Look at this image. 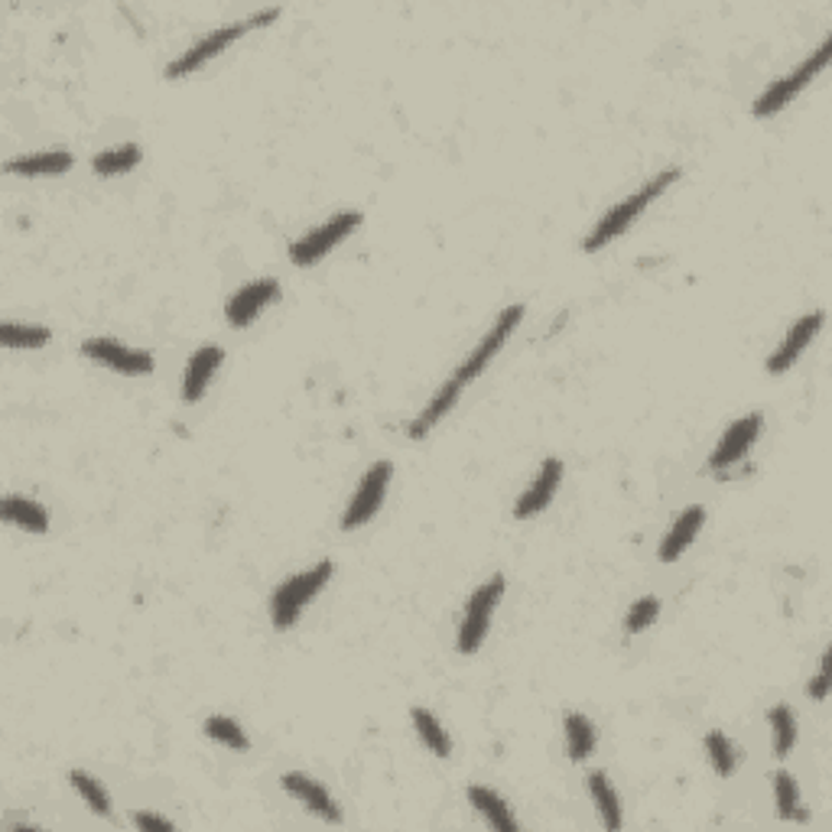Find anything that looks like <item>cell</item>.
Segmentation results:
<instances>
[{"label":"cell","instance_id":"cell-20","mask_svg":"<svg viewBox=\"0 0 832 832\" xmlns=\"http://www.w3.org/2000/svg\"><path fill=\"white\" fill-rule=\"evenodd\" d=\"M468 800H471V807L485 817V823H488L491 830L514 832L521 827L517 817H514V810H511V807L504 803V797L494 794L491 787H481V784L468 787Z\"/></svg>","mask_w":832,"mask_h":832},{"label":"cell","instance_id":"cell-13","mask_svg":"<svg viewBox=\"0 0 832 832\" xmlns=\"http://www.w3.org/2000/svg\"><path fill=\"white\" fill-rule=\"evenodd\" d=\"M562 471H566L562 459H544L540 463L534 481L514 501V521H531V517H537V514H544L550 508V501H554L556 491H559Z\"/></svg>","mask_w":832,"mask_h":832},{"label":"cell","instance_id":"cell-26","mask_svg":"<svg viewBox=\"0 0 832 832\" xmlns=\"http://www.w3.org/2000/svg\"><path fill=\"white\" fill-rule=\"evenodd\" d=\"M774 807L780 820H794V823H807V813L800 807V787L794 780L790 771H777L774 777Z\"/></svg>","mask_w":832,"mask_h":832},{"label":"cell","instance_id":"cell-4","mask_svg":"<svg viewBox=\"0 0 832 832\" xmlns=\"http://www.w3.org/2000/svg\"><path fill=\"white\" fill-rule=\"evenodd\" d=\"M830 56H832V36H827V39H823V43H820V46H817V49H813V53H810V56H807V59H803L794 72H790V76L774 79L764 92L754 98L751 114H754V117H761V121H764V117L780 114V111H784V107H787L797 94L803 92V89H807V86H810V82H813V79L827 69Z\"/></svg>","mask_w":832,"mask_h":832},{"label":"cell","instance_id":"cell-10","mask_svg":"<svg viewBox=\"0 0 832 832\" xmlns=\"http://www.w3.org/2000/svg\"><path fill=\"white\" fill-rule=\"evenodd\" d=\"M283 296V286L277 277H261L244 283L228 303H225V319L231 329H248L267 306H274Z\"/></svg>","mask_w":832,"mask_h":832},{"label":"cell","instance_id":"cell-9","mask_svg":"<svg viewBox=\"0 0 832 832\" xmlns=\"http://www.w3.org/2000/svg\"><path fill=\"white\" fill-rule=\"evenodd\" d=\"M82 355L101 365L107 371H117V374H127V377H144V374H153V355L144 352V349H130V345H121L117 339H107V335H98V339H86L82 342Z\"/></svg>","mask_w":832,"mask_h":832},{"label":"cell","instance_id":"cell-28","mask_svg":"<svg viewBox=\"0 0 832 832\" xmlns=\"http://www.w3.org/2000/svg\"><path fill=\"white\" fill-rule=\"evenodd\" d=\"M53 339L46 326H20V322H3L0 326V342L7 349H43Z\"/></svg>","mask_w":832,"mask_h":832},{"label":"cell","instance_id":"cell-2","mask_svg":"<svg viewBox=\"0 0 832 832\" xmlns=\"http://www.w3.org/2000/svg\"><path fill=\"white\" fill-rule=\"evenodd\" d=\"M280 7H267V10H258L251 13L248 20H238V23H225V26H215L212 33H205L202 39H195L185 53H180L170 66H167V79H185L192 72H198L205 62H212L215 56H221L231 43H238L248 30L254 26H264L271 20H277Z\"/></svg>","mask_w":832,"mask_h":832},{"label":"cell","instance_id":"cell-27","mask_svg":"<svg viewBox=\"0 0 832 832\" xmlns=\"http://www.w3.org/2000/svg\"><path fill=\"white\" fill-rule=\"evenodd\" d=\"M69 784L86 800V807L94 817H104V820L111 817V794L104 790V784L98 777H92L89 771H69Z\"/></svg>","mask_w":832,"mask_h":832},{"label":"cell","instance_id":"cell-3","mask_svg":"<svg viewBox=\"0 0 832 832\" xmlns=\"http://www.w3.org/2000/svg\"><path fill=\"white\" fill-rule=\"evenodd\" d=\"M329 579H332V559H322V562L296 572L293 579L280 582L277 592L271 595V625L277 631L296 628V622L312 605V599L329 585Z\"/></svg>","mask_w":832,"mask_h":832},{"label":"cell","instance_id":"cell-15","mask_svg":"<svg viewBox=\"0 0 832 832\" xmlns=\"http://www.w3.org/2000/svg\"><path fill=\"white\" fill-rule=\"evenodd\" d=\"M703 521H706V508H703V504H689V508H683V511L673 517L670 531L663 534V540H660V547H657V559H660L663 566L676 562L680 556L693 547V540L699 537Z\"/></svg>","mask_w":832,"mask_h":832},{"label":"cell","instance_id":"cell-23","mask_svg":"<svg viewBox=\"0 0 832 832\" xmlns=\"http://www.w3.org/2000/svg\"><path fill=\"white\" fill-rule=\"evenodd\" d=\"M144 160V150L137 144H121V147H111V150H101L92 157V170L98 176H124L130 173L134 167H140Z\"/></svg>","mask_w":832,"mask_h":832},{"label":"cell","instance_id":"cell-7","mask_svg":"<svg viewBox=\"0 0 832 832\" xmlns=\"http://www.w3.org/2000/svg\"><path fill=\"white\" fill-rule=\"evenodd\" d=\"M521 319H524V306H521V303H511L508 309H501L498 319H494V326L485 332V339H478V345L465 355L463 365L453 374V380L463 384V387L465 384H471L481 371L494 362V355H498V352L504 349V342L514 335V329L521 326Z\"/></svg>","mask_w":832,"mask_h":832},{"label":"cell","instance_id":"cell-24","mask_svg":"<svg viewBox=\"0 0 832 832\" xmlns=\"http://www.w3.org/2000/svg\"><path fill=\"white\" fill-rule=\"evenodd\" d=\"M410 719H413V729H417L420 741H423L436 757H449V754H453V739H449V732L443 729V722H440L430 709L413 706V709H410Z\"/></svg>","mask_w":832,"mask_h":832},{"label":"cell","instance_id":"cell-6","mask_svg":"<svg viewBox=\"0 0 832 832\" xmlns=\"http://www.w3.org/2000/svg\"><path fill=\"white\" fill-rule=\"evenodd\" d=\"M362 225V212H335L332 218H326L322 225L309 228L303 238H296L289 244V261L296 267H312L319 264L326 254H332L349 235H355Z\"/></svg>","mask_w":832,"mask_h":832},{"label":"cell","instance_id":"cell-25","mask_svg":"<svg viewBox=\"0 0 832 832\" xmlns=\"http://www.w3.org/2000/svg\"><path fill=\"white\" fill-rule=\"evenodd\" d=\"M767 726H771V748L777 757H787L797 744V716L790 706L777 703L767 709Z\"/></svg>","mask_w":832,"mask_h":832},{"label":"cell","instance_id":"cell-17","mask_svg":"<svg viewBox=\"0 0 832 832\" xmlns=\"http://www.w3.org/2000/svg\"><path fill=\"white\" fill-rule=\"evenodd\" d=\"M459 394H463V384H456V380H446L430 400H426V407L407 423V436L410 440H426L433 430H436V423L443 420V417H449V410L456 407V400H459Z\"/></svg>","mask_w":832,"mask_h":832},{"label":"cell","instance_id":"cell-21","mask_svg":"<svg viewBox=\"0 0 832 832\" xmlns=\"http://www.w3.org/2000/svg\"><path fill=\"white\" fill-rule=\"evenodd\" d=\"M562 732H566V754L569 761H585L595 744H599V729L585 713H566L562 716Z\"/></svg>","mask_w":832,"mask_h":832},{"label":"cell","instance_id":"cell-31","mask_svg":"<svg viewBox=\"0 0 832 832\" xmlns=\"http://www.w3.org/2000/svg\"><path fill=\"white\" fill-rule=\"evenodd\" d=\"M657 615H660V599H657V595H641V599L628 608V615H625V631H628V635L648 631L650 625L657 622Z\"/></svg>","mask_w":832,"mask_h":832},{"label":"cell","instance_id":"cell-11","mask_svg":"<svg viewBox=\"0 0 832 832\" xmlns=\"http://www.w3.org/2000/svg\"><path fill=\"white\" fill-rule=\"evenodd\" d=\"M823 322H827V312L823 309H817V312H807V316H800L790 329H787V335L780 339V345L771 352V358H767V374H784V371H790L797 365V358L810 349V342L820 335V329H823Z\"/></svg>","mask_w":832,"mask_h":832},{"label":"cell","instance_id":"cell-1","mask_svg":"<svg viewBox=\"0 0 832 832\" xmlns=\"http://www.w3.org/2000/svg\"><path fill=\"white\" fill-rule=\"evenodd\" d=\"M680 180V170L676 167H666V170H660L657 176H650L648 183H641L628 198H622L618 205H612L602 218H599V225L585 235V241H582V251L585 254H595V251H602V248H608L615 238H622L645 212H648L650 205L670 189V185Z\"/></svg>","mask_w":832,"mask_h":832},{"label":"cell","instance_id":"cell-29","mask_svg":"<svg viewBox=\"0 0 832 832\" xmlns=\"http://www.w3.org/2000/svg\"><path fill=\"white\" fill-rule=\"evenodd\" d=\"M202 729H205L208 739L225 744V748H231V751H248V748H251V739L244 736V729H241L231 716H208Z\"/></svg>","mask_w":832,"mask_h":832},{"label":"cell","instance_id":"cell-8","mask_svg":"<svg viewBox=\"0 0 832 832\" xmlns=\"http://www.w3.org/2000/svg\"><path fill=\"white\" fill-rule=\"evenodd\" d=\"M390 475H394V465L387 463V459H377L371 468H365V475H362V481H358V488H355V494H352V501H349V508L342 514V531L345 534H352V531H358L368 521H374V514L384 504Z\"/></svg>","mask_w":832,"mask_h":832},{"label":"cell","instance_id":"cell-5","mask_svg":"<svg viewBox=\"0 0 832 832\" xmlns=\"http://www.w3.org/2000/svg\"><path fill=\"white\" fill-rule=\"evenodd\" d=\"M504 589H508V579H504L501 572H494L491 579H485V582L468 595L463 622H459V635H456V648H459V653L468 657V653H475V650L485 645L488 628H491V618H494V608H498Z\"/></svg>","mask_w":832,"mask_h":832},{"label":"cell","instance_id":"cell-22","mask_svg":"<svg viewBox=\"0 0 832 832\" xmlns=\"http://www.w3.org/2000/svg\"><path fill=\"white\" fill-rule=\"evenodd\" d=\"M585 787L592 794V803L599 810V820L605 823V830H622V803H618V790L612 787L605 771H592L585 777Z\"/></svg>","mask_w":832,"mask_h":832},{"label":"cell","instance_id":"cell-12","mask_svg":"<svg viewBox=\"0 0 832 832\" xmlns=\"http://www.w3.org/2000/svg\"><path fill=\"white\" fill-rule=\"evenodd\" d=\"M761 426H764V417L754 410V413H748V417H741L736 420L722 436H719V443L713 446V453H709V468H732L736 463H741L748 453H751V446L757 443V436H761Z\"/></svg>","mask_w":832,"mask_h":832},{"label":"cell","instance_id":"cell-30","mask_svg":"<svg viewBox=\"0 0 832 832\" xmlns=\"http://www.w3.org/2000/svg\"><path fill=\"white\" fill-rule=\"evenodd\" d=\"M706 754L713 761V771L719 777H732L736 767H739V754H736V744L729 741L726 732H709L706 736Z\"/></svg>","mask_w":832,"mask_h":832},{"label":"cell","instance_id":"cell-16","mask_svg":"<svg viewBox=\"0 0 832 832\" xmlns=\"http://www.w3.org/2000/svg\"><path fill=\"white\" fill-rule=\"evenodd\" d=\"M225 362V349L221 345H202L189 355L183 371V400L185 403H198L215 377V371Z\"/></svg>","mask_w":832,"mask_h":832},{"label":"cell","instance_id":"cell-18","mask_svg":"<svg viewBox=\"0 0 832 832\" xmlns=\"http://www.w3.org/2000/svg\"><path fill=\"white\" fill-rule=\"evenodd\" d=\"M76 163V157L69 150H39V153H26L10 160L3 170L10 176H62L69 173Z\"/></svg>","mask_w":832,"mask_h":832},{"label":"cell","instance_id":"cell-32","mask_svg":"<svg viewBox=\"0 0 832 832\" xmlns=\"http://www.w3.org/2000/svg\"><path fill=\"white\" fill-rule=\"evenodd\" d=\"M807 693H810L817 703H823V699L830 696V653H823V657H820L817 676H813V683L807 686Z\"/></svg>","mask_w":832,"mask_h":832},{"label":"cell","instance_id":"cell-14","mask_svg":"<svg viewBox=\"0 0 832 832\" xmlns=\"http://www.w3.org/2000/svg\"><path fill=\"white\" fill-rule=\"evenodd\" d=\"M280 787H283L293 800H299L309 813H316L322 823H329V827H339V823H342L339 803L332 800V794H329L316 777H309V774H303V771H289V774L280 777Z\"/></svg>","mask_w":832,"mask_h":832},{"label":"cell","instance_id":"cell-19","mask_svg":"<svg viewBox=\"0 0 832 832\" xmlns=\"http://www.w3.org/2000/svg\"><path fill=\"white\" fill-rule=\"evenodd\" d=\"M0 514L10 527H20L26 534H46L49 531V514L39 501L23 498V494H7L0 504Z\"/></svg>","mask_w":832,"mask_h":832},{"label":"cell","instance_id":"cell-33","mask_svg":"<svg viewBox=\"0 0 832 832\" xmlns=\"http://www.w3.org/2000/svg\"><path fill=\"white\" fill-rule=\"evenodd\" d=\"M134 827L137 830H173V823L160 813H134Z\"/></svg>","mask_w":832,"mask_h":832}]
</instances>
